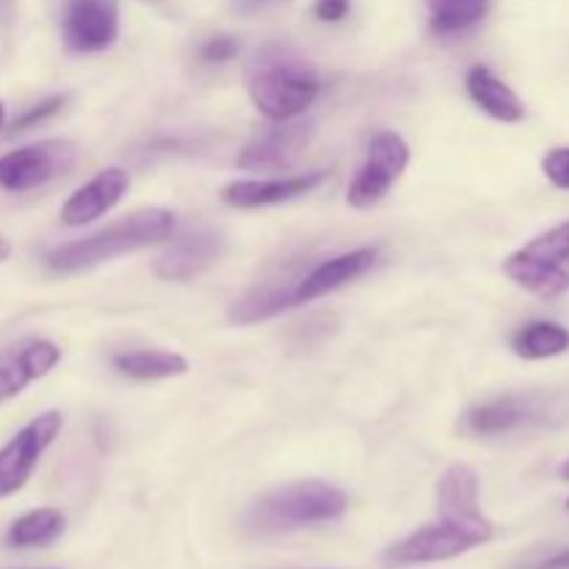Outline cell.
<instances>
[{
  "label": "cell",
  "instance_id": "obj_1",
  "mask_svg": "<svg viewBox=\"0 0 569 569\" xmlns=\"http://www.w3.org/2000/svg\"><path fill=\"white\" fill-rule=\"evenodd\" d=\"M320 76L298 50L267 44L248 67V92L256 109L272 122L298 120L320 98Z\"/></svg>",
  "mask_w": 569,
  "mask_h": 569
},
{
  "label": "cell",
  "instance_id": "obj_2",
  "mask_svg": "<svg viewBox=\"0 0 569 569\" xmlns=\"http://www.w3.org/2000/svg\"><path fill=\"white\" fill-rule=\"evenodd\" d=\"M172 228H176L172 211H133L131 217L100 228L92 237L59 244V248L44 256V267L56 276H78V272H87L111 259H120V256L137 253V250L150 248V244L164 242V239H170Z\"/></svg>",
  "mask_w": 569,
  "mask_h": 569
},
{
  "label": "cell",
  "instance_id": "obj_3",
  "mask_svg": "<svg viewBox=\"0 0 569 569\" xmlns=\"http://www.w3.org/2000/svg\"><path fill=\"white\" fill-rule=\"evenodd\" d=\"M348 511V495L326 481H298L261 495L248 506L242 526L250 537H281L333 522Z\"/></svg>",
  "mask_w": 569,
  "mask_h": 569
},
{
  "label": "cell",
  "instance_id": "obj_4",
  "mask_svg": "<svg viewBox=\"0 0 569 569\" xmlns=\"http://www.w3.org/2000/svg\"><path fill=\"white\" fill-rule=\"evenodd\" d=\"M503 272L545 300L569 292V220L533 237L503 261Z\"/></svg>",
  "mask_w": 569,
  "mask_h": 569
},
{
  "label": "cell",
  "instance_id": "obj_5",
  "mask_svg": "<svg viewBox=\"0 0 569 569\" xmlns=\"http://www.w3.org/2000/svg\"><path fill=\"white\" fill-rule=\"evenodd\" d=\"M495 537V526L489 520L483 522H459L445 520L422 526L420 531L409 533L406 539L395 542L383 553L387 565L392 567H411V565H433V561H448L456 556L476 550L487 545Z\"/></svg>",
  "mask_w": 569,
  "mask_h": 569
},
{
  "label": "cell",
  "instance_id": "obj_6",
  "mask_svg": "<svg viewBox=\"0 0 569 569\" xmlns=\"http://www.w3.org/2000/svg\"><path fill=\"white\" fill-rule=\"evenodd\" d=\"M78 159V144L70 139H44L0 156V189L28 192L64 176Z\"/></svg>",
  "mask_w": 569,
  "mask_h": 569
},
{
  "label": "cell",
  "instance_id": "obj_7",
  "mask_svg": "<svg viewBox=\"0 0 569 569\" xmlns=\"http://www.w3.org/2000/svg\"><path fill=\"white\" fill-rule=\"evenodd\" d=\"M409 144L400 133L381 131L367 144V156L348 187V203L353 209H370L398 183L409 167Z\"/></svg>",
  "mask_w": 569,
  "mask_h": 569
},
{
  "label": "cell",
  "instance_id": "obj_8",
  "mask_svg": "<svg viewBox=\"0 0 569 569\" xmlns=\"http://www.w3.org/2000/svg\"><path fill=\"white\" fill-rule=\"evenodd\" d=\"M315 139V122L283 120L261 128L237 156L239 170L281 172L298 164Z\"/></svg>",
  "mask_w": 569,
  "mask_h": 569
},
{
  "label": "cell",
  "instance_id": "obj_9",
  "mask_svg": "<svg viewBox=\"0 0 569 569\" xmlns=\"http://www.w3.org/2000/svg\"><path fill=\"white\" fill-rule=\"evenodd\" d=\"M61 431L59 411H44L33 417L22 431H17L9 442L0 448V498L20 492L28 483V478L37 470L39 459L44 450L53 445V439Z\"/></svg>",
  "mask_w": 569,
  "mask_h": 569
},
{
  "label": "cell",
  "instance_id": "obj_10",
  "mask_svg": "<svg viewBox=\"0 0 569 569\" xmlns=\"http://www.w3.org/2000/svg\"><path fill=\"white\" fill-rule=\"evenodd\" d=\"M550 417H553V400L545 395H500L467 411L461 417V428L472 437H503L548 422Z\"/></svg>",
  "mask_w": 569,
  "mask_h": 569
},
{
  "label": "cell",
  "instance_id": "obj_11",
  "mask_svg": "<svg viewBox=\"0 0 569 569\" xmlns=\"http://www.w3.org/2000/svg\"><path fill=\"white\" fill-rule=\"evenodd\" d=\"M61 37L78 56L109 50L120 37V6L117 0H64Z\"/></svg>",
  "mask_w": 569,
  "mask_h": 569
},
{
  "label": "cell",
  "instance_id": "obj_12",
  "mask_svg": "<svg viewBox=\"0 0 569 569\" xmlns=\"http://www.w3.org/2000/svg\"><path fill=\"white\" fill-rule=\"evenodd\" d=\"M222 250H226V239L220 231L192 228V231L181 233L176 242L167 244L164 253L153 261V272L161 281H192L220 261Z\"/></svg>",
  "mask_w": 569,
  "mask_h": 569
},
{
  "label": "cell",
  "instance_id": "obj_13",
  "mask_svg": "<svg viewBox=\"0 0 569 569\" xmlns=\"http://www.w3.org/2000/svg\"><path fill=\"white\" fill-rule=\"evenodd\" d=\"M61 348L50 339H20L0 350V406L56 370Z\"/></svg>",
  "mask_w": 569,
  "mask_h": 569
},
{
  "label": "cell",
  "instance_id": "obj_14",
  "mask_svg": "<svg viewBox=\"0 0 569 569\" xmlns=\"http://www.w3.org/2000/svg\"><path fill=\"white\" fill-rule=\"evenodd\" d=\"M128 187H131V178L122 167H106L92 181H87L67 198V203L61 206V222L70 228H81L100 220L120 203Z\"/></svg>",
  "mask_w": 569,
  "mask_h": 569
},
{
  "label": "cell",
  "instance_id": "obj_15",
  "mask_svg": "<svg viewBox=\"0 0 569 569\" xmlns=\"http://www.w3.org/2000/svg\"><path fill=\"white\" fill-rule=\"evenodd\" d=\"M328 178L326 170L303 172V176L287 178H250V181H233L222 189V203L231 209H261V206H278L287 200L309 194Z\"/></svg>",
  "mask_w": 569,
  "mask_h": 569
},
{
  "label": "cell",
  "instance_id": "obj_16",
  "mask_svg": "<svg viewBox=\"0 0 569 569\" xmlns=\"http://www.w3.org/2000/svg\"><path fill=\"white\" fill-rule=\"evenodd\" d=\"M378 261L376 248H359L350 250V253L333 256V259L322 261L315 270L306 272L300 281H295V306L311 303V300L322 298L328 292H337L345 283L356 281V278L365 276L367 270H372V264Z\"/></svg>",
  "mask_w": 569,
  "mask_h": 569
},
{
  "label": "cell",
  "instance_id": "obj_17",
  "mask_svg": "<svg viewBox=\"0 0 569 569\" xmlns=\"http://www.w3.org/2000/svg\"><path fill=\"white\" fill-rule=\"evenodd\" d=\"M478 498H481V481L472 467L453 465L442 472L437 483L439 517L459 522H483L487 517L478 506Z\"/></svg>",
  "mask_w": 569,
  "mask_h": 569
},
{
  "label": "cell",
  "instance_id": "obj_18",
  "mask_svg": "<svg viewBox=\"0 0 569 569\" xmlns=\"http://www.w3.org/2000/svg\"><path fill=\"white\" fill-rule=\"evenodd\" d=\"M467 94H470L472 103L481 111H487L492 120L509 122V126L526 120V103H522L520 94H517L509 83L500 81L489 67H470V72H467Z\"/></svg>",
  "mask_w": 569,
  "mask_h": 569
},
{
  "label": "cell",
  "instance_id": "obj_19",
  "mask_svg": "<svg viewBox=\"0 0 569 569\" xmlns=\"http://www.w3.org/2000/svg\"><path fill=\"white\" fill-rule=\"evenodd\" d=\"M287 309H295V283H267L239 298L228 309V320L233 326H256V322L283 315Z\"/></svg>",
  "mask_w": 569,
  "mask_h": 569
},
{
  "label": "cell",
  "instance_id": "obj_20",
  "mask_svg": "<svg viewBox=\"0 0 569 569\" xmlns=\"http://www.w3.org/2000/svg\"><path fill=\"white\" fill-rule=\"evenodd\" d=\"M117 372L137 381H161V378H181L189 372V361L170 350H128L111 359Z\"/></svg>",
  "mask_w": 569,
  "mask_h": 569
},
{
  "label": "cell",
  "instance_id": "obj_21",
  "mask_svg": "<svg viewBox=\"0 0 569 569\" xmlns=\"http://www.w3.org/2000/svg\"><path fill=\"white\" fill-rule=\"evenodd\" d=\"M511 350L528 361L553 359V356H561L569 350V331L559 322L550 320L528 322V326H522L511 337Z\"/></svg>",
  "mask_w": 569,
  "mask_h": 569
},
{
  "label": "cell",
  "instance_id": "obj_22",
  "mask_svg": "<svg viewBox=\"0 0 569 569\" xmlns=\"http://www.w3.org/2000/svg\"><path fill=\"white\" fill-rule=\"evenodd\" d=\"M67 520L59 509H33L28 515L17 517L6 533L9 548H44L53 545L64 533Z\"/></svg>",
  "mask_w": 569,
  "mask_h": 569
},
{
  "label": "cell",
  "instance_id": "obj_23",
  "mask_svg": "<svg viewBox=\"0 0 569 569\" xmlns=\"http://www.w3.org/2000/svg\"><path fill=\"white\" fill-rule=\"evenodd\" d=\"M431 6V28L439 37H453L478 26L489 14L492 0H428Z\"/></svg>",
  "mask_w": 569,
  "mask_h": 569
},
{
  "label": "cell",
  "instance_id": "obj_24",
  "mask_svg": "<svg viewBox=\"0 0 569 569\" xmlns=\"http://www.w3.org/2000/svg\"><path fill=\"white\" fill-rule=\"evenodd\" d=\"M64 103H67V94H50V98L28 106V109L22 111L14 122H11V131L20 133V131H28V128H37L39 122H44V120H50V117L59 114V111L64 109Z\"/></svg>",
  "mask_w": 569,
  "mask_h": 569
},
{
  "label": "cell",
  "instance_id": "obj_25",
  "mask_svg": "<svg viewBox=\"0 0 569 569\" xmlns=\"http://www.w3.org/2000/svg\"><path fill=\"white\" fill-rule=\"evenodd\" d=\"M542 172L559 189H569V148H553L542 159Z\"/></svg>",
  "mask_w": 569,
  "mask_h": 569
},
{
  "label": "cell",
  "instance_id": "obj_26",
  "mask_svg": "<svg viewBox=\"0 0 569 569\" xmlns=\"http://www.w3.org/2000/svg\"><path fill=\"white\" fill-rule=\"evenodd\" d=\"M237 53H239V42L233 37H228V33L211 37L209 42L200 48V56H203V61H209V64H222V61H231Z\"/></svg>",
  "mask_w": 569,
  "mask_h": 569
},
{
  "label": "cell",
  "instance_id": "obj_27",
  "mask_svg": "<svg viewBox=\"0 0 569 569\" xmlns=\"http://www.w3.org/2000/svg\"><path fill=\"white\" fill-rule=\"evenodd\" d=\"M350 11V0H315V17L320 22H339Z\"/></svg>",
  "mask_w": 569,
  "mask_h": 569
},
{
  "label": "cell",
  "instance_id": "obj_28",
  "mask_svg": "<svg viewBox=\"0 0 569 569\" xmlns=\"http://www.w3.org/2000/svg\"><path fill=\"white\" fill-rule=\"evenodd\" d=\"M287 3V0H233V11L239 14H261V11H270L276 6Z\"/></svg>",
  "mask_w": 569,
  "mask_h": 569
},
{
  "label": "cell",
  "instance_id": "obj_29",
  "mask_svg": "<svg viewBox=\"0 0 569 569\" xmlns=\"http://www.w3.org/2000/svg\"><path fill=\"white\" fill-rule=\"evenodd\" d=\"M542 567H545V569H569V550H561L559 556H553V559H548Z\"/></svg>",
  "mask_w": 569,
  "mask_h": 569
},
{
  "label": "cell",
  "instance_id": "obj_30",
  "mask_svg": "<svg viewBox=\"0 0 569 569\" xmlns=\"http://www.w3.org/2000/svg\"><path fill=\"white\" fill-rule=\"evenodd\" d=\"M9 256H11V244H9V239L0 237V264H3V261L9 259Z\"/></svg>",
  "mask_w": 569,
  "mask_h": 569
},
{
  "label": "cell",
  "instance_id": "obj_31",
  "mask_svg": "<svg viewBox=\"0 0 569 569\" xmlns=\"http://www.w3.org/2000/svg\"><path fill=\"white\" fill-rule=\"evenodd\" d=\"M559 476L565 478V481H569V459L565 461V465H561V470H559Z\"/></svg>",
  "mask_w": 569,
  "mask_h": 569
},
{
  "label": "cell",
  "instance_id": "obj_32",
  "mask_svg": "<svg viewBox=\"0 0 569 569\" xmlns=\"http://www.w3.org/2000/svg\"><path fill=\"white\" fill-rule=\"evenodd\" d=\"M11 3H14V0H0V14H6V11L11 9Z\"/></svg>",
  "mask_w": 569,
  "mask_h": 569
},
{
  "label": "cell",
  "instance_id": "obj_33",
  "mask_svg": "<svg viewBox=\"0 0 569 569\" xmlns=\"http://www.w3.org/2000/svg\"><path fill=\"white\" fill-rule=\"evenodd\" d=\"M3 120H6V109H3V103H0V128H3Z\"/></svg>",
  "mask_w": 569,
  "mask_h": 569
},
{
  "label": "cell",
  "instance_id": "obj_34",
  "mask_svg": "<svg viewBox=\"0 0 569 569\" xmlns=\"http://www.w3.org/2000/svg\"><path fill=\"white\" fill-rule=\"evenodd\" d=\"M567 511H569V500H567Z\"/></svg>",
  "mask_w": 569,
  "mask_h": 569
}]
</instances>
